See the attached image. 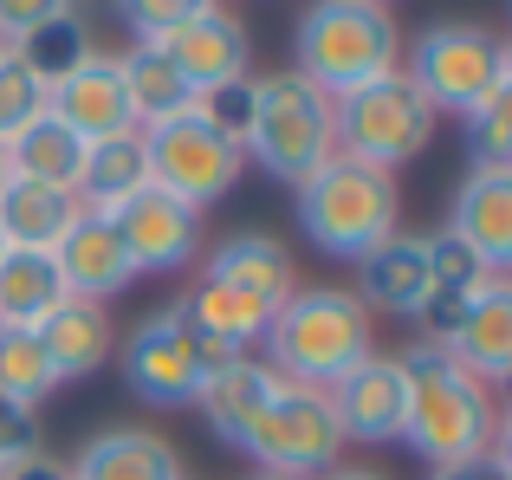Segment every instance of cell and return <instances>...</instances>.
I'll return each mask as SVG.
<instances>
[{
  "label": "cell",
  "instance_id": "1",
  "mask_svg": "<svg viewBox=\"0 0 512 480\" xmlns=\"http://www.w3.org/2000/svg\"><path fill=\"white\" fill-rule=\"evenodd\" d=\"M402 377H409V422H402V442H409V455L428 461V474L480 461L493 448L500 403H493V390L461 364V357H448L441 344L415 338L409 351H402Z\"/></svg>",
  "mask_w": 512,
  "mask_h": 480
},
{
  "label": "cell",
  "instance_id": "2",
  "mask_svg": "<svg viewBox=\"0 0 512 480\" xmlns=\"http://www.w3.org/2000/svg\"><path fill=\"white\" fill-rule=\"evenodd\" d=\"M260 364L273 370L279 383H305V390H338L357 364L376 357V318L363 312L357 292L344 286H312L292 292L273 318H266L260 338Z\"/></svg>",
  "mask_w": 512,
  "mask_h": 480
},
{
  "label": "cell",
  "instance_id": "3",
  "mask_svg": "<svg viewBox=\"0 0 512 480\" xmlns=\"http://www.w3.org/2000/svg\"><path fill=\"white\" fill-rule=\"evenodd\" d=\"M292 72L312 78L325 98L376 85L402 72V26L383 0H318L292 20Z\"/></svg>",
  "mask_w": 512,
  "mask_h": 480
},
{
  "label": "cell",
  "instance_id": "4",
  "mask_svg": "<svg viewBox=\"0 0 512 480\" xmlns=\"http://www.w3.org/2000/svg\"><path fill=\"white\" fill-rule=\"evenodd\" d=\"M292 208H299L305 240L325 247L331 260H350V266L402 234L396 176H383V169L357 163V156H344V150L331 156L318 176H305L299 189H292Z\"/></svg>",
  "mask_w": 512,
  "mask_h": 480
},
{
  "label": "cell",
  "instance_id": "5",
  "mask_svg": "<svg viewBox=\"0 0 512 480\" xmlns=\"http://www.w3.org/2000/svg\"><path fill=\"white\" fill-rule=\"evenodd\" d=\"M247 156L273 182L299 189L305 176H318V169L338 156V98H325V91H318L312 78H299L292 65L273 72V78H253Z\"/></svg>",
  "mask_w": 512,
  "mask_h": 480
},
{
  "label": "cell",
  "instance_id": "6",
  "mask_svg": "<svg viewBox=\"0 0 512 480\" xmlns=\"http://www.w3.org/2000/svg\"><path fill=\"white\" fill-rule=\"evenodd\" d=\"M402 78L435 117H474L506 85V39L480 20H435L402 46Z\"/></svg>",
  "mask_w": 512,
  "mask_h": 480
},
{
  "label": "cell",
  "instance_id": "7",
  "mask_svg": "<svg viewBox=\"0 0 512 480\" xmlns=\"http://www.w3.org/2000/svg\"><path fill=\"white\" fill-rule=\"evenodd\" d=\"M117 357H124V383L143 396V403L188 409V403H195V390L227 364V357H247V351H221V344H208L182 318V305H163V312H150L137 331H130Z\"/></svg>",
  "mask_w": 512,
  "mask_h": 480
},
{
  "label": "cell",
  "instance_id": "8",
  "mask_svg": "<svg viewBox=\"0 0 512 480\" xmlns=\"http://www.w3.org/2000/svg\"><path fill=\"white\" fill-rule=\"evenodd\" d=\"M435 124L441 117L428 111V98L402 72H389V78H376V85L338 98V150L357 156V163H370V169H383V176H396L402 163H415V156L435 143Z\"/></svg>",
  "mask_w": 512,
  "mask_h": 480
},
{
  "label": "cell",
  "instance_id": "9",
  "mask_svg": "<svg viewBox=\"0 0 512 480\" xmlns=\"http://www.w3.org/2000/svg\"><path fill=\"white\" fill-rule=\"evenodd\" d=\"M240 455H247L260 474H286V480L331 474L338 455H344V429H338V416H331V396L305 390V383H279V396L247 429Z\"/></svg>",
  "mask_w": 512,
  "mask_h": 480
},
{
  "label": "cell",
  "instance_id": "10",
  "mask_svg": "<svg viewBox=\"0 0 512 480\" xmlns=\"http://www.w3.org/2000/svg\"><path fill=\"white\" fill-rule=\"evenodd\" d=\"M143 156H150V189L175 195L182 208H214L221 195H234V182L247 176V150L227 143L208 117L182 111L169 124L143 130Z\"/></svg>",
  "mask_w": 512,
  "mask_h": 480
},
{
  "label": "cell",
  "instance_id": "11",
  "mask_svg": "<svg viewBox=\"0 0 512 480\" xmlns=\"http://www.w3.org/2000/svg\"><path fill=\"white\" fill-rule=\"evenodd\" d=\"M441 234L461 240L493 279H512V163H467Z\"/></svg>",
  "mask_w": 512,
  "mask_h": 480
},
{
  "label": "cell",
  "instance_id": "12",
  "mask_svg": "<svg viewBox=\"0 0 512 480\" xmlns=\"http://www.w3.org/2000/svg\"><path fill=\"white\" fill-rule=\"evenodd\" d=\"M46 111L59 117V124L72 130L78 143H104V137H124V130H137L117 52H91L85 65H72V72L59 78V85H46Z\"/></svg>",
  "mask_w": 512,
  "mask_h": 480
},
{
  "label": "cell",
  "instance_id": "13",
  "mask_svg": "<svg viewBox=\"0 0 512 480\" xmlns=\"http://www.w3.org/2000/svg\"><path fill=\"white\" fill-rule=\"evenodd\" d=\"M111 228L124 240V253H130L137 273H175V266H188L195 247H201V215L182 208L163 189H137L130 202H117Z\"/></svg>",
  "mask_w": 512,
  "mask_h": 480
},
{
  "label": "cell",
  "instance_id": "14",
  "mask_svg": "<svg viewBox=\"0 0 512 480\" xmlns=\"http://www.w3.org/2000/svg\"><path fill=\"white\" fill-rule=\"evenodd\" d=\"M169 65L188 78L195 91H214V85H240L253 65V39H247V20L227 7H214V0H201L195 13H188L182 26L163 39Z\"/></svg>",
  "mask_w": 512,
  "mask_h": 480
},
{
  "label": "cell",
  "instance_id": "15",
  "mask_svg": "<svg viewBox=\"0 0 512 480\" xmlns=\"http://www.w3.org/2000/svg\"><path fill=\"white\" fill-rule=\"evenodd\" d=\"M331 416H338V429H344V448L350 442H363V448L402 442V422H409V377H402V357L376 351L370 364H357L338 390H331Z\"/></svg>",
  "mask_w": 512,
  "mask_h": 480
},
{
  "label": "cell",
  "instance_id": "16",
  "mask_svg": "<svg viewBox=\"0 0 512 480\" xmlns=\"http://www.w3.org/2000/svg\"><path fill=\"white\" fill-rule=\"evenodd\" d=\"M52 266H59L65 292H72V299H91V305H104V299H117V292L137 286V266H130L111 215H91V208H78V221L59 234Z\"/></svg>",
  "mask_w": 512,
  "mask_h": 480
},
{
  "label": "cell",
  "instance_id": "17",
  "mask_svg": "<svg viewBox=\"0 0 512 480\" xmlns=\"http://www.w3.org/2000/svg\"><path fill=\"white\" fill-rule=\"evenodd\" d=\"M435 266H428V234H396L376 253L357 260V299L363 312H389V318H422Z\"/></svg>",
  "mask_w": 512,
  "mask_h": 480
},
{
  "label": "cell",
  "instance_id": "18",
  "mask_svg": "<svg viewBox=\"0 0 512 480\" xmlns=\"http://www.w3.org/2000/svg\"><path fill=\"white\" fill-rule=\"evenodd\" d=\"M201 279H214V286H234L240 299H253L260 312H279V305L299 292L292 253L279 247L273 234H234V240H221V247L208 253V266H201Z\"/></svg>",
  "mask_w": 512,
  "mask_h": 480
},
{
  "label": "cell",
  "instance_id": "19",
  "mask_svg": "<svg viewBox=\"0 0 512 480\" xmlns=\"http://www.w3.org/2000/svg\"><path fill=\"white\" fill-rule=\"evenodd\" d=\"M65 474H72V480H188L169 435L137 429V422H124V429H98L85 448H78V461Z\"/></svg>",
  "mask_w": 512,
  "mask_h": 480
},
{
  "label": "cell",
  "instance_id": "20",
  "mask_svg": "<svg viewBox=\"0 0 512 480\" xmlns=\"http://www.w3.org/2000/svg\"><path fill=\"white\" fill-rule=\"evenodd\" d=\"M273 396H279V377L260 364V357H227V364L195 390V409H201V422H208L227 448H240Z\"/></svg>",
  "mask_w": 512,
  "mask_h": 480
},
{
  "label": "cell",
  "instance_id": "21",
  "mask_svg": "<svg viewBox=\"0 0 512 480\" xmlns=\"http://www.w3.org/2000/svg\"><path fill=\"white\" fill-rule=\"evenodd\" d=\"M441 351L461 357L487 390L506 377L512 370V279H487V286L474 292V305L461 312V325H454V338L441 344Z\"/></svg>",
  "mask_w": 512,
  "mask_h": 480
},
{
  "label": "cell",
  "instance_id": "22",
  "mask_svg": "<svg viewBox=\"0 0 512 480\" xmlns=\"http://www.w3.org/2000/svg\"><path fill=\"white\" fill-rule=\"evenodd\" d=\"M33 338H39V351H46V364H52V377H59V383H78V377H91V370H104V364H111V351H117L111 312L91 305V299H65L59 312L33 331Z\"/></svg>",
  "mask_w": 512,
  "mask_h": 480
},
{
  "label": "cell",
  "instance_id": "23",
  "mask_svg": "<svg viewBox=\"0 0 512 480\" xmlns=\"http://www.w3.org/2000/svg\"><path fill=\"white\" fill-rule=\"evenodd\" d=\"M428 266H435V286H428V305H422L415 325H422V344H448L454 325H461V312L474 305V292L487 286L493 273L454 234H428Z\"/></svg>",
  "mask_w": 512,
  "mask_h": 480
},
{
  "label": "cell",
  "instance_id": "24",
  "mask_svg": "<svg viewBox=\"0 0 512 480\" xmlns=\"http://www.w3.org/2000/svg\"><path fill=\"white\" fill-rule=\"evenodd\" d=\"M72 221H78V195L46 189V182H20V176L0 182V240L7 247L52 253Z\"/></svg>",
  "mask_w": 512,
  "mask_h": 480
},
{
  "label": "cell",
  "instance_id": "25",
  "mask_svg": "<svg viewBox=\"0 0 512 480\" xmlns=\"http://www.w3.org/2000/svg\"><path fill=\"white\" fill-rule=\"evenodd\" d=\"M65 299H72V292H65L52 253H26V247H7V253H0V325L39 331Z\"/></svg>",
  "mask_w": 512,
  "mask_h": 480
},
{
  "label": "cell",
  "instance_id": "26",
  "mask_svg": "<svg viewBox=\"0 0 512 480\" xmlns=\"http://www.w3.org/2000/svg\"><path fill=\"white\" fill-rule=\"evenodd\" d=\"M137 189H150V156H143V130H124V137H104L85 150V169H78V208L91 215H111L117 202H130Z\"/></svg>",
  "mask_w": 512,
  "mask_h": 480
},
{
  "label": "cell",
  "instance_id": "27",
  "mask_svg": "<svg viewBox=\"0 0 512 480\" xmlns=\"http://www.w3.org/2000/svg\"><path fill=\"white\" fill-rule=\"evenodd\" d=\"M117 65H124V91H130V117H137V130L169 124V117L195 111V85H188V78L169 65L163 46L130 39V52H117Z\"/></svg>",
  "mask_w": 512,
  "mask_h": 480
},
{
  "label": "cell",
  "instance_id": "28",
  "mask_svg": "<svg viewBox=\"0 0 512 480\" xmlns=\"http://www.w3.org/2000/svg\"><path fill=\"white\" fill-rule=\"evenodd\" d=\"M85 150H91V143H78L72 130L46 111L39 124H26L20 137L7 143V176L46 182V189H65V195H72L78 189V169H85Z\"/></svg>",
  "mask_w": 512,
  "mask_h": 480
},
{
  "label": "cell",
  "instance_id": "29",
  "mask_svg": "<svg viewBox=\"0 0 512 480\" xmlns=\"http://www.w3.org/2000/svg\"><path fill=\"white\" fill-rule=\"evenodd\" d=\"M175 305H182V318L208 344H221V351H247V344H260L266 338V318H273V312H260L253 299H240L234 286H214V279H195Z\"/></svg>",
  "mask_w": 512,
  "mask_h": 480
},
{
  "label": "cell",
  "instance_id": "30",
  "mask_svg": "<svg viewBox=\"0 0 512 480\" xmlns=\"http://www.w3.org/2000/svg\"><path fill=\"white\" fill-rule=\"evenodd\" d=\"M91 52H98V46H91V20H85V13H78V7H59V0H46L39 26L20 39V46H13V59H26L39 78H46V85H59V78L72 72V65H85Z\"/></svg>",
  "mask_w": 512,
  "mask_h": 480
},
{
  "label": "cell",
  "instance_id": "31",
  "mask_svg": "<svg viewBox=\"0 0 512 480\" xmlns=\"http://www.w3.org/2000/svg\"><path fill=\"white\" fill-rule=\"evenodd\" d=\"M52 390H59V377H52V364H46V351H39V338H33V331L0 325V403L33 409V416H39V403H46Z\"/></svg>",
  "mask_w": 512,
  "mask_h": 480
},
{
  "label": "cell",
  "instance_id": "32",
  "mask_svg": "<svg viewBox=\"0 0 512 480\" xmlns=\"http://www.w3.org/2000/svg\"><path fill=\"white\" fill-rule=\"evenodd\" d=\"M39 117H46V78L7 52V59H0V143H13L26 124H39Z\"/></svg>",
  "mask_w": 512,
  "mask_h": 480
},
{
  "label": "cell",
  "instance_id": "33",
  "mask_svg": "<svg viewBox=\"0 0 512 480\" xmlns=\"http://www.w3.org/2000/svg\"><path fill=\"white\" fill-rule=\"evenodd\" d=\"M467 143H474V163H512V78L467 117Z\"/></svg>",
  "mask_w": 512,
  "mask_h": 480
},
{
  "label": "cell",
  "instance_id": "34",
  "mask_svg": "<svg viewBox=\"0 0 512 480\" xmlns=\"http://www.w3.org/2000/svg\"><path fill=\"white\" fill-rule=\"evenodd\" d=\"M195 117H208L227 143L247 150V130H253V78L240 85H214V91H195Z\"/></svg>",
  "mask_w": 512,
  "mask_h": 480
},
{
  "label": "cell",
  "instance_id": "35",
  "mask_svg": "<svg viewBox=\"0 0 512 480\" xmlns=\"http://www.w3.org/2000/svg\"><path fill=\"white\" fill-rule=\"evenodd\" d=\"M195 7H201V0H137V7H124V26L143 39V46H163Z\"/></svg>",
  "mask_w": 512,
  "mask_h": 480
},
{
  "label": "cell",
  "instance_id": "36",
  "mask_svg": "<svg viewBox=\"0 0 512 480\" xmlns=\"http://www.w3.org/2000/svg\"><path fill=\"white\" fill-rule=\"evenodd\" d=\"M26 455H39V416H33V409L0 403V474L20 468Z\"/></svg>",
  "mask_w": 512,
  "mask_h": 480
},
{
  "label": "cell",
  "instance_id": "37",
  "mask_svg": "<svg viewBox=\"0 0 512 480\" xmlns=\"http://www.w3.org/2000/svg\"><path fill=\"white\" fill-rule=\"evenodd\" d=\"M428 480H506V474L493 468V455H480V461H461V468H435Z\"/></svg>",
  "mask_w": 512,
  "mask_h": 480
},
{
  "label": "cell",
  "instance_id": "38",
  "mask_svg": "<svg viewBox=\"0 0 512 480\" xmlns=\"http://www.w3.org/2000/svg\"><path fill=\"white\" fill-rule=\"evenodd\" d=\"M487 455H493V468L512 480V416H500V429H493V448H487Z\"/></svg>",
  "mask_w": 512,
  "mask_h": 480
},
{
  "label": "cell",
  "instance_id": "39",
  "mask_svg": "<svg viewBox=\"0 0 512 480\" xmlns=\"http://www.w3.org/2000/svg\"><path fill=\"white\" fill-rule=\"evenodd\" d=\"M318 480H389L383 468H363V461H338L331 474H318Z\"/></svg>",
  "mask_w": 512,
  "mask_h": 480
},
{
  "label": "cell",
  "instance_id": "40",
  "mask_svg": "<svg viewBox=\"0 0 512 480\" xmlns=\"http://www.w3.org/2000/svg\"><path fill=\"white\" fill-rule=\"evenodd\" d=\"M493 403H500V416H512V370H506L500 383H493Z\"/></svg>",
  "mask_w": 512,
  "mask_h": 480
},
{
  "label": "cell",
  "instance_id": "41",
  "mask_svg": "<svg viewBox=\"0 0 512 480\" xmlns=\"http://www.w3.org/2000/svg\"><path fill=\"white\" fill-rule=\"evenodd\" d=\"M0 182H7V143H0Z\"/></svg>",
  "mask_w": 512,
  "mask_h": 480
},
{
  "label": "cell",
  "instance_id": "42",
  "mask_svg": "<svg viewBox=\"0 0 512 480\" xmlns=\"http://www.w3.org/2000/svg\"><path fill=\"white\" fill-rule=\"evenodd\" d=\"M506 78H512V39H506Z\"/></svg>",
  "mask_w": 512,
  "mask_h": 480
},
{
  "label": "cell",
  "instance_id": "43",
  "mask_svg": "<svg viewBox=\"0 0 512 480\" xmlns=\"http://www.w3.org/2000/svg\"><path fill=\"white\" fill-rule=\"evenodd\" d=\"M247 480H286V474H247Z\"/></svg>",
  "mask_w": 512,
  "mask_h": 480
},
{
  "label": "cell",
  "instance_id": "44",
  "mask_svg": "<svg viewBox=\"0 0 512 480\" xmlns=\"http://www.w3.org/2000/svg\"><path fill=\"white\" fill-rule=\"evenodd\" d=\"M0 59H7V39H0Z\"/></svg>",
  "mask_w": 512,
  "mask_h": 480
},
{
  "label": "cell",
  "instance_id": "45",
  "mask_svg": "<svg viewBox=\"0 0 512 480\" xmlns=\"http://www.w3.org/2000/svg\"><path fill=\"white\" fill-rule=\"evenodd\" d=\"M0 253H7V240H0Z\"/></svg>",
  "mask_w": 512,
  "mask_h": 480
}]
</instances>
